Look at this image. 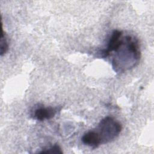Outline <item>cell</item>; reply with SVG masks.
<instances>
[{
    "mask_svg": "<svg viewBox=\"0 0 154 154\" xmlns=\"http://www.w3.org/2000/svg\"><path fill=\"white\" fill-rule=\"evenodd\" d=\"M81 140L84 144L93 149L97 148L100 145L97 135L93 129L85 133L82 137Z\"/></svg>",
    "mask_w": 154,
    "mask_h": 154,
    "instance_id": "5b68a950",
    "label": "cell"
},
{
    "mask_svg": "<svg viewBox=\"0 0 154 154\" xmlns=\"http://www.w3.org/2000/svg\"><path fill=\"white\" fill-rule=\"evenodd\" d=\"M9 48V43L8 42L7 37L3 29L2 23V34L1 37V42H0V55L2 56L4 55L8 50Z\"/></svg>",
    "mask_w": 154,
    "mask_h": 154,
    "instance_id": "8992f818",
    "label": "cell"
},
{
    "mask_svg": "<svg viewBox=\"0 0 154 154\" xmlns=\"http://www.w3.org/2000/svg\"><path fill=\"white\" fill-rule=\"evenodd\" d=\"M113 52L112 65L114 70L118 72H123L135 67L141 58L138 41L131 35L123 37L120 44Z\"/></svg>",
    "mask_w": 154,
    "mask_h": 154,
    "instance_id": "6da1fadb",
    "label": "cell"
},
{
    "mask_svg": "<svg viewBox=\"0 0 154 154\" xmlns=\"http://www.w3.org/2000/svg\"><path fill=\"white\" fill-rule=\"evenodd\" d=\"M58 110V108L55 107L39 106L34 109L32 114L33 118L39 121L49 120L55 117Z\"/></svg>",
    "mask_w": 154,
    "mask_h": 154,
    "instance_id": "277c9868",
    "label": "cell"
},
{
    "mask_svg": "<svg viewBox=\"0 0 154 154\" xmlns=\"http://www.w3.org/2000/svg\"><path fill=\"white\" fill-rule=\"evenodd\" d=\"M40 153H63V151L60 146L58 144H54V146L50 147L48 149H45L40 152Z\"/></svg>",
    "mask_w": 154,
    "mask_h": 154,
    "instance_id": "52a82bcc",
    "label": "cell"
},
{
    "mask_svg": "<svg viewBox=\"0 0 154 154\" xmlns=\"http://www.w3.org/2000/svg\"><path fill=\"white\" fill-rule=\"evenodd\" d=\"M93 130L97 135L101 145L108 143L116 139L120 134L122 126L114 118L107 116L102 119Z\"/></svg>",
    "mask_w": 154,
    "mask_h": 154,
    "instance_id": "7a4b0ae2",
    "label": "cell"
},
{
    "mask_svg": "<svg viewBox=\"0 0 154 154\" xmlns=\"http://www.w3.org/2000/svg\"><path fill=\"white\" fill-rule=\"evenodd\" d=\"M123 37V32L120 30H114L111 34V36L108 43L107 47L102 52L103 58L108 57L120 44Z\"/></svg>",
    "mask_w": 154,
    "mask_h": 154,
    "instance_id": "3957f363",
    "label": "cell"
}]
</instances>
